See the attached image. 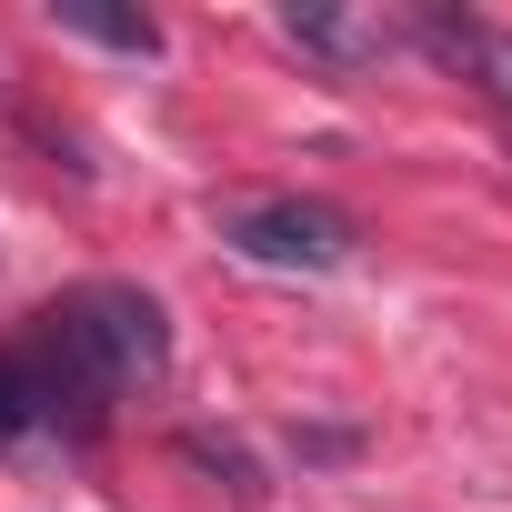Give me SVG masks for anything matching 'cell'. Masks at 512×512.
I'll list each match as a JSON object with an SVG mask.
<instances>
[{
    "instance_id": "cell-1",
    "label": "cell",
    "mask_w": 512,
    "mask_h": 512,
    "mask_svg": "<svg viewBox=\"0 0 512 512\" xmlns=\"http://www.w3.org/2000/svg\"><path fill=\"white\" fill-rule=\"evenodd\" d=\"M221 241L262 272H342L352 262V211L332 201H302V191H272V201H231L221 211Z\"/></svg>"
},
{
    "instance_id": "cell-2",
    "label": "cell",
    "mask_w": 512,
    "mask_h": 512,
    "mask_svg": "<svg viewBox=\"0 0 512 512\" xmlns=\"http://www.w3.org/2000/svg\"><path fill=\"white\" fill-rule=\"evenodd\" d=\"M61 312H71V332H81V352L101 362L111 392L171 372V322H161V302H151L141 282H91V292H71Z\"/></svg>"
},
{
    "instance_id": "cell-3",
    "label": "cell",
    "mask_w": 512,
    "mask_h": 512,
    "mask_svg": "<svg viewBox=\"0 0 512 512\" xmlns=\"http://www.w3.org/2000/svg\"><path fill=\"white\" fill-rule=\"evenodd\" d=\"M412 41H422L432 61H452L482 101H502V111H512V31H492V21H472V11H422V21H412Z\"/></svg>"
},
{
    "instance_id": "cell-4",
    "label": "cell",
    "mask_w": 512,
    "mask_h": 512,
    "mask_svg": "<svg viewBox=\"0 0 512 512\" xmlns=\"http://www.w3.org/2000/svg\"><path fill=\"white\" fill-rule=\"evenodd\" d=\"M282 31H292L302 51H322L332 71H362V61L402 51V21H382V11H332V0H282Z\"/></svg>"
},
{
    "instance_id": "cell-5",
    "label": "cell",
    "mask_w": 512,
    "mask_h": 512,
    "mask_svg": "<svg viewBox=\"0 0 512 512\" xmlns=\"http://www.w3.org/2000/svg\"><path fill=\"white\" fill-rule=\"evenodd\" d=\"M51 21H61V31H81V41H101V51H131V61H151V51H161V21L111 11V0H51Z\"/></svg>"
},
{
    "instance_id": "cell-6",
    "label": "cell",
    "mask_w": 512,
    "mask_h": 512,
    "mask_svg": "<svg viewBox=\"0 0 512 512\" xmlns=\"http://www.w3.org/2000/svg\"><path fill=\"white\" fill-rule=\"evenodd\" d=\"M41 422V392H31V372H21V352H0V442H21Z\"/></svg>"
},
{
    "instance_id": "cell-7",
    "label": "cell",
    "mask_w": 512,
    "mask_h": 512,
    "mask_svg": "<svg viewBox=\"0 0 512 512\" xmlns=\"http://www.w3.org/2000/svg\"><path fill=\"white\" fill-rule=\"evenodd\" d=\"M181 452H191V462H201V472H221V482H231V492H241V502H262V472H251V462H241V452H231V442H211V432H191V442H181Z\"/></svg>"
}]
</instances>
